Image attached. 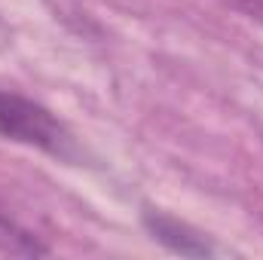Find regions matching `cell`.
I'll list each match as a JSON object with an SVG mask.
<instances>
[{"instance_id":"1","label":"cell","mask_w":263,"mask_h":260,"mask_svg":"<svg viewBox=\"0 0 263 260\" xmlns=\"http://www.w3.org/2000/svg\"><path fill=\"white\" fill-rule=\"evenodd\" d=\"M0 138L22 147H34L65 162L80 159V144L73 132L49 107L12 89H0Z\"/></svg>"},{"instance_id":"2","label":"cell","mask_w":263,"mask_h":260,"mask_svg":"<svg viewBox=\"0 0 263 260\" xmlns=\"http://www.w3.org/2000/svg\"><path fill=\"white\" fill-rule=\"evenodd\" d=\"M141 224H144V230L150 233L153 242L165 245L168 251H175L181 257H214L217 254V248L199 230H193L187 220H181V217H175L162 208H144Z\"/></svg>"},{"instance_id":"3","label":"cell","mask_w":263,"mask_h":260,"mask_svg":"<svg viewBox=\"0 0 263 260\" xmlns=\"http://www.w3.org/2000/svg\"><path fill=\"white\" fill-rule=\"evenodd\" d=\"M0 251L3 254H22V257H40L49 254L46 245L37 242V236H31L0 202Z\"/></svg>"},{"instance_id":"4","label":"cell","mask_w":263,"mask_h":260,"mask_svg":"<svg viewBox=\"0 0 263 260\" xmlns=\"http://www.w3.org/2000/svg\"><path fill=\"white\" fill-rule=\"evenodd\" d=\"M233 9H239L242 15H248L251 22L263 25V0H227Z\"/></svg>"}]
</instances>
